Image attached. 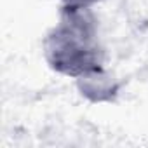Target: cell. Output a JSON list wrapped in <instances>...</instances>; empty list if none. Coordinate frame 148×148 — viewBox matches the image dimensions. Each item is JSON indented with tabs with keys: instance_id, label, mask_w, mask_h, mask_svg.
I'll return each mask as SVG.
<instances>
[{
	"instance_id": "cell-1",
	"label": "cell",
	"mask_w": 148,
	"mask_h": 148,
	"mask_svg": "<svg viewBox=\"0 0 148 148\" xmlns=\"http://www.w3.org/2000/svg\"><path fill=\"white\" fill-rule=\"evenodd\" d=\"M47 66L58 75L77 79L105 64V47L94 9H59L58 23L42 40Z\"/></svg>"
},
{
	"instance_id": "cell-3",
	"label": "cell",
	"mask_w": 148,
	"mask_h": 148,
	"mask_svg": "<svg viewBox=\"0 0 148 148\" xmlns=\"http://www.w3.org/2000/svg\"><path fill=\"white\" fill-rule=\"evenodd\" d=\"M103 0H59V9H92Z\"/></svg>"
},
{
	"instance_id": "cell-2",
	"label": "cell",
	"mask_w": 148,
	"mask_h": 148,
	"mask_svg": "<svg viewBox=\"0 0 148 148\" xmlns=\"http://www.w3.org/2000/svg\"><path fill=\"white\" fill-rule=\"evenodd\" d=\"M73 80L79 96L91 105H113L122 92V80L106 64L96 66Z\"/></svg>"
}]
</instances>
